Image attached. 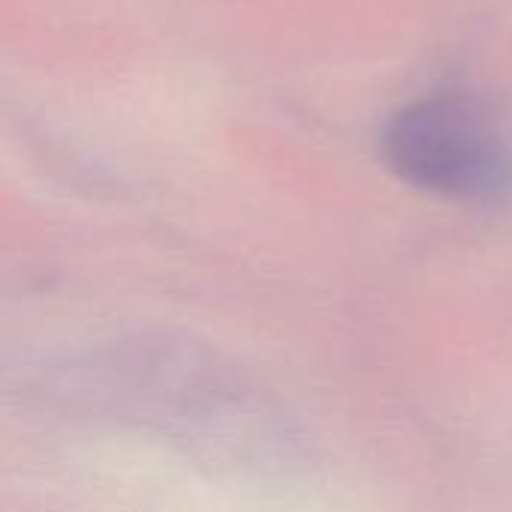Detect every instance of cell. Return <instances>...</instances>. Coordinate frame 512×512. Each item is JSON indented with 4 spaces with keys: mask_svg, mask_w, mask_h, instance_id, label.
I'll return each mask as SVG.
<instances>
[{
    "mask_svg": "<svg viewBox=\"0 0 512 512\" xmlns=\"http://www.w3.org/2000/svg\"><path fill=\"white\" fill-rule=\"evenodd\" d=\"M381 159L405 186L459 204H495L512 192V138L477 96L432 93L390 114Z\"/></svg>",
    "mask_w": 512,
    "mask_h": 512,
    "instance_id": "6da1fadb",
    "label": "cell"
}]
</instances>
